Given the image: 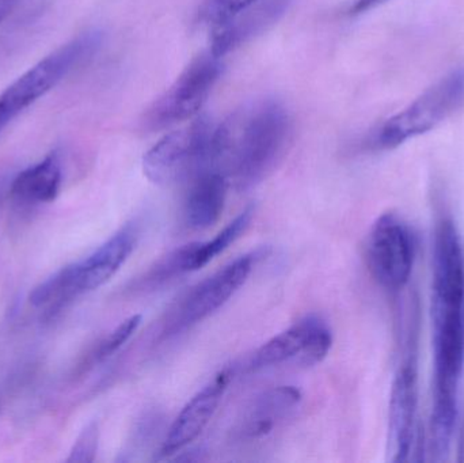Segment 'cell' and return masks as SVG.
Segmentation results:
<instances>
[{
  "label": "cell",
  "instance_id": "6da1fadb",
  "mask_svg": "<svg viewBox=\"0 0 464 463\" xmlns=\"http://www.w3.org/2000/svg\"><path fill=\"white\" fill-rule=\"evenodd\" d=\"M433 399L430 454L446 461L459 416L464 374V245L451 217L436 222L432 253Z\"/></svg>",
  "mask_w": 464,
  "mask_h": 463
},
{
  "label": "cell",
  "instance_id": "7a4b0ae2",
  "mask_svg": "<svg viewBox=\"0 0 464 463\" xmlns=\"http://www.w3.org/2000/svg\"><path fill=\"white\" fill-rule=\"evenodd\" d=\"M225 170L237 189L256 187L272 173L285 152L291 135L288 111L266 100L220 124Z\"/></svg>",
  "mask_w": 464,
  "mask_h": 463
},
{
  "label": "cell",
  "instance_id": "3957f363",
  "mask_svg": "<svg viewBox=\"0 0 464 463\" xmlns=\"http://www.w3.org/2000/svg\"><path fill=\"white\" fill-rule=\"evenodd\" d=\"M223 170L219 125L198 119L160 139L143 158L147 178L160 187L192 182L204 171ZM226 173V171H225Z\"/></svg>",
  "mask_w": 464,
  "mask_h": 463
},
{
  "label": "cell",
  "instance_id": "277c9868",
  "mask_svg": "<svg viewBox=\"0 0 464 463\" xmlns=\"http://www.w3.org/2000/svg\"><path fill=\"white\" fill-rule=\"evenodd\" d=\"M464 106V65L425 90L408 108L387 120L371 136V150H392L435 130Z\"/></svg>",
  "mask_w": 464,
  "mask_h": 463
},
{
  "label": "cell",
  "instance_id": "5b68a950",
  "mask_svg": "<svg viewBox=\"0 0 464 463\" xmlns=\"http://www.w3.org/2000/svg\"><path fill=\"white\" fill-rule=\"evenodd\" d=\"M417 321L408 326L402 359L392 380L387 427V459L409 461L416 440L419 413V328Z\"/></svg>",
  "mask_w": 464,
  "mask_h": 463
},
{
  "label": "cell",
  "instance_id": "8992f818",
  "mask_svg": "<svg viewBox=\"0 0 464 463\" xmlns=\"http://www.w3.org/2000/svg\"><path fill=\"white\" fill-rule=\"evenodd\" d=\"M101 41V33H84L44 57L0 95V116L8 122L15 119L24 109L51 92L76 65L92 56L100 48Z\"/></svg>",
  "mask_w": 464,
  "mask_h": 463
},
{
  "label": "cell",
  "instance_id": "52a82bcc",
  "mask_svg": "<svg viewBox=\"0 0 464 463\" xmlns=\"http://www.w3.org/2000/svg\"><path fill=\"white\" fill-rule=\"evenodd\" d=\"M416 256L417 236L409 223L394 212L381 215L367 242L368 266L376 282L389 293L405 290Z\"/></svg>",
  "mask_w": 464,
  "mask_h": 463
},
{
  "label": "cell",
  "instance_id": "ba28073f",
  "mask_svg": "<svg viewBox=\"0 0 464 463\" xmlns=\"http://www.w3.org/2000/svg\"><path fill=\"white\" fill-rule=\"evenodd\" d=\"M222 70L220 57L212 52L196 57L144 114V127L165 130L192 119L208 100Z\"/></svg>",
  "mask_w": 464,
  "mask_h": 463
},
{
  "label": "cell",
  "instance_id": "9c48e42d",
  "mask_svg": "<svg viewBox=\"0 0 464 463\" xmlns=\"http://www.w3.org/2000/svg\"><path fill=\"white\" fill-rule=\"evenodd\" d=\"M333 344L329 326L316 317L292 325L265 342L251 361V369H266L294 362L310 367L321 363Z\"/></svg>",
  "mask_w": 464,
  "mask_h": 463
},
{
  "label": "cell",
  "instance_id": "30bf717a",
  "mask_svg": "<svg viewBox=\"0 0 464 463\" xmlns=\"http://www.w3.org/2000/svg\"><path fill=\"white\" fill-rule=\"evenodd\" d=\"M256 260V255L242 256L200 283L179 304L169 325V331L177 333L182 329L190 328L225 306L231 296L245 285Z\"/></svg>",
  "mask_w": 464,
  "mask_h": 463
},
{
  "label": "cell",
  "instance_id": "8fae6325",
  "mask_svg": "<svg viewBox=\"0 0 464 463\" xmlns=\"http://www.w3.org/2000/svg\"><path fill=\"white\" fill-rule=\"evenodd\" d=\"M231 372H219L203 391H198L181 410L160 449V457L173 456L195 442L214 418L227 391Z\"/></svg>",
  "mask_w": 464,
  "mask_h": 463
},
{
  "label": "cell",
  "instance_id": "7c38bea8",
  "mask_svg": "<svg viewBox=\"0 0 464 463\" xmlns=\"http://www.w3.org/2000/svg\"><path fill=\"white\" fill-rule=\"evenodd\" d=\"M136 242L138 228L133 225H127L89 257L71 264L73 285L78 295L97 290L108 283L132 255Z\"/></svg>",
  "mask_w": 464,
  "mask_h": 463
},
{
  "label": "cell",
  "instance_id": "4fadbf2b",
  "mask_svg": "<svg viewBox=\"0 0 464 463\" xmlns=\"http://www.w3.org/2000/svg\"><path fill=\"white\" fill-rule=\"evenodd\" d=\"M288 3L289 0H259L225 24L212 27V53L222 57L234 51L262 32L265 27L277 21Z\"/></svg>",
  "mask_w": 464,
  "mask_h": 463
},
{
  "label": "cell",
  "instance_id": "5bb4252c",
  "mask_svg": "<svg viewBox=\"0 0 464 463\" xmlns=\"http://www.w3.org/2000/svg\"><path fill=\"white\" fill-rule=\"evenodd\" d=\"M302 401V393L294 386H278L259 394L248 405L240 420L237 434L242 439L266 437Z\"/></svg>",
  "mask_w": 464,
  "mask_h": 463
},
{
  "label": "cell",
  "instance_id": "9a60e30c",
  "mask_svg": "<svg viewBox=\"0 0 464 463\" xmlns=\"http://www.w3.org/2000/svg\"><path fill=\"white\" fill-rule=\"evenodd\" d=\"M227 174L223 170H208L190 182L185 203V220L190 228L206 230L222 217L227 198Z\"/></svg>",
  "mask_w": 464,
  "mask_h": 463
},
{
  "label": "cell",
  "instance_id": "2e32d148",
  "mask_svg": "<svg viewBox=\"0 0 464 463\" xmlns=\"http://www.w3.org/2000/svg\"><path fill=\"white\" fill-rule=\"evenodd\" d=\"M62 163L56 152L16 174L10 185V195L24 206L51 203L62 188Z\"/></svg>",
  "mask_w": 464,
  "mask_h": 463
},
{
  "label": "cell",
  "instance_id": "e0dca14e",
  "mask_svg": "<svg viewBox=\"0 0 464 463\" xmlns=\"http://www.w3.org/2000/svg\"><path fill=\"white\" fill-rule=\"evenodd\" d=\"M78 296L73 285L72 268L68 265L37 285L30 294V304L41 309L45 307L46 315L53 317Z\"/></svg>",
  "mask_w": 464,
  "mask_h": 463
},
{
  "label": "cell",
  "instance_id": "ac0fdd59",
  "mask_svg": "<svg viewBox=\"0 0 464 463\" xmlns=\"http://www.w3.org/2000/svg\"><path fill=\"white\" fill-rule=\"evenodd\" d=\"M256 2L259 0H203L198 16L204 24L217 27Z\"/></svg>",
  "mask_w": 464,
  "mask_h": 463
},
{
  "label": "cell",
  "instance_id": "d6986e66",
  "mask_svg": "<svg viewBox=\"0 0 464 463\" xmlns=\"http://www.w3.org/2000/svg\"><path fill=\"white\" fill-rule=\"evenodd\" d=\"M140 323L141 315H132V317L127 318L124 323H120V325L117 326L111 333H109L108 336L101 342V344L98 345L94 355H92L94 362L100 363V362L106 361V359L114 355V353L133 336V333L138 331Z\"/></svg>",
  "mask_w": 464,
  "mask_h": 463
},
{
  "label": "cell",
  "instance_id": "ffe728a7",
  "mask_svg": "<svg viewBox=\"0 0 464 463\" xmlns=\"http://www.w3.org/2000/svg\"><path fill=\"white\" fill-rule=\"evenodd\" d=\"M98 443H100V426L97 421H92L86 429L82 431L71 450L67 462L72 463H92L97 457Z\"/></svg>",
  "mask_w": 464,
  "mask_h": 463
},
{
  "label": "cell",
  "instance_id": "44dd1931",
  "mask_svg": "<svg viewBox=\"0 0 464 463\" xmlns=\"http://www.w3.org/2000/svg\"><path fill=\"white\" fill-rule=\"evenodd\" d=\"M384 2H387V0H354L353 5L349 8V13L352 15H359V14L378 7L379 5Z\"/></svg>",
  "mask_w": 464,
  "mask_h": 463
},
{
  "label": "cell",
  "instance_id": "7402d4cb",
  "mask_svg": "<svg viewBox=\"0 0 464 463\" xmlns=\"http://www.w3.org/2000/svg\"><path fill=\"white\" fill-rule=\"evenodd\" d=\"M18 0H0V22L11 13Z\"/></svg>",
  "mask_w": 464,
  "mask_h": 463
},
{
  "label": "cell",
  "instance_id": "603a6c76",
  "mask_svg": "<svg viewBox=\"0 0 464 463\" xmlns=\"http://www.w3.org/2000/svg\"><path fill=\"white\" fill-rule=\"evenodd\" d=\"M7 124V120H5V117L0 116V132H2L3 128H5Z\"/></svg>",
  "mask_w": 464,
  "mask_h": 463
},
{
  "label": "cell",
  "instance_id": "cb8c5ba5",
  "mask_svg": "<svg viewBox=\"0 0 464 463\" xmlns=\"http://www.w3.org/2000/svg\"><path fill=\"white\" fill-rule=\"evenodd\" d=\"M3 189H5V179H3V177H0V200H2Z\"/></svg>",
  "mask_w": 464,
  "mask_h": 463
}]
</instances>
